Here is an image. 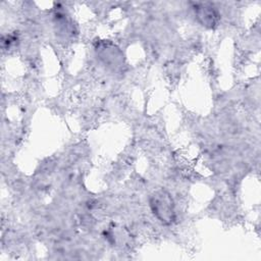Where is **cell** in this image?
I'll list each match as a JSON object with an SVG mask.
<instances>
[{
    "label": "cell",
    "instance_id": "cell-1",
    "mask_svg": "<svg viewBox=\"0 0 261 261\" xmlns=\"http://www.w3.org/2000/svg\"><path fill=\"white\" fill-rule=\"evenodd\" d=\"M150 207L156 218L163 224H170L175 220L174 203L167 191L162 189L155 191L150 197Z\"/></svg>",
    "mask_w": 261,
    "mask_h": 261
},
{
    "label": "cell",
    "instance_id": "cell-2",
    "mask_svg": "<svg viewBox=\"0 0 261 261\" xmlns=\"http://www.w3.org/2000/svg\"><path fill=\"white\" fill-rule=\"evenodd\" d=\"M195 13L198 20L205 27L212 28L216 24L218 20V13L217 10L209 5V4H198L197 8H195Z\"/></svg>",
    "mask_w": 261,
    "mask_h": 261
}]
</instances>
